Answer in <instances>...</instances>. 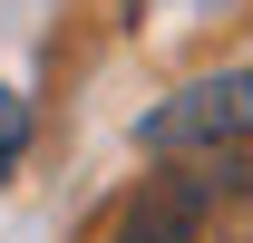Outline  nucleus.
Segmentation results:
<instances>
[{
  "label": "nucleus",
  "mask_w": 253,
  "mask_h": 243,
  "mask_svg": "<svg viewBox=\"0 0 253 243\" xmlns=\"http://www.w3.org/2000/svg\"><path fill=\"white\" fill-rule=\"evenodd\" d=\"M253 136V68H214V78H185L175 97H156L136 117V146L146 156H214Z\"/></svg>",
  "instance_id": "obj_1"
},
{
  "label": "nucleus",
  "mask_w": 253,
  "mask_h": 243,
  "mask_svg": "<svg viewBox=\"0 0 253 243\" xmlns=\"http://www.w3.org/2000/svg\"><path fill=\"white\" fill-rule=\"evenodd\" d=\"M195 224H205V185H195V175H156L136 204L117 214L107 243H195Z\"/></svg>",
  "instance_id": "obj_2"
},
{
  "label": "nucleus",
  "mask_w": 253,
  "mask_h": 243,
  "mask_svg": "<svg viewBox=\"0 0 253 243\" xmlns=\"http://www.w3.org/2000/svg\"><path fill=\"white\" fill-rule=\"evenodd\" d=\"M126 10H136L146 30H205V20H224L234 0H126Z\"/></svg>",
  "instance_id": "obj_3"
},
{
  "label": "nucleus",
  "mask_w": 253,
  "mask_h": 243,
  "mask_svg": "<svg viewBox=\"0 0 253 243\" xmlns=\"http://www.w3.org/2000/svg\"><path fill=\"white\" fill-rule=\"evenodd\" d=\"M20 146H30V97H20V88H0V175L20 165Z\"/></svg>",
  "instance_id": "obj_4"
}]
</instances>
